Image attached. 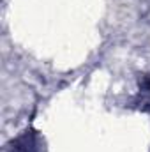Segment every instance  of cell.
<instances>
[{
	"label": "cell",
	"mask_w": 150,
	"mask_h": 152,
	"mask_svg": "<svg viewBox=\"0 0 150 152\" xmlns=\"http://www.w3.org/2000/svg\"><path fill=\"white\" fill-rule=\"evenodd\" d=\"M7 152H44V140L37 131L27 129L7 145Z\"/></svg>",
	"instance_id": "1"
},
{
	"label": "cell",
	"mask_w": 150,
	"mask_h": 152,
	"mask_svg": "<svg viewBox=\"0 0 150 152\" xmlns=\"http://www.w3.org/2000/svg\"><path fill=\"white\" fill-rule=\"evenodd\" d=\"M140 90H141V94L147 97V101L150 103V76H145V78L141 80V83H140Z\"/></svg>",
	"instance_id": "2"
}]
</instances>
